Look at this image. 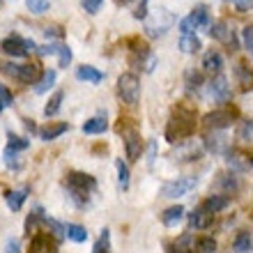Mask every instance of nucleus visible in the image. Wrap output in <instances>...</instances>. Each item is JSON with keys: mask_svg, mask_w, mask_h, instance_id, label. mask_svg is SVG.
I'll return each mask as SVG.
<instances>
[{"mask_svg": "<svg viewBox=\"0 0 253 253\" xmlns=\"http://www.w3.org/2000/svg\"><path fill=\"white\" fill-rule=\"evenodd\" d=\"M196 125H198V113H196V108H191L189 104L180 101L177 106L173 108V113H170V120L166 125V138L170 143H180V140L189 138L193 131H196Z\"/></svg>", "mask_w": 253, "mask_h": 253, "instance_id": "nucleus-1", "label": "nucleus"}, {"mask_svg": "<svg viewBox=\"0 0 253 253\" xmlns=\"http://www.w3.org/2000/svg\"><path fill=\"white\" fill-rule=\"evenodd\" d=\"M67 191H69V198L74 200L76 207H85L90 203V196L97 191V180L92 175L81 173V170H72L67 173Z\"/></svg>", "mask_w": 253, "mask_h": 253, "instance_id": "nucleus-2", "label": "nucleus"}, {"mask_svg": "<svg viewBox=\"0 0 253 253\" xmlns=\"http://www.w3.org/2000/svg\"><path fill=\"white\" fill-rule=\"evenodd\" d=\"M118 94L126 106H136L140 101V79L131 72L122 74L118 79Z\"/></svg>", "mask_w": 253, "mask_h": 253, "instance_id": "nucleus-3", "label": "nucleus"}, {"mask_svg": "<svg viewBox=\"0 0 253 253\" xmlns=\"http://www.w3.org/2000/svg\"><path fill=\"white\" fill-rule=\"evenodd\" d=\"M237 118V111L235 108H216V111H210V113L203 118V126L207 131H223L235 122Z\"/></svg>", "mask_w": 253, "mask_h": 253, "instance_id": "nucleus-4", "label": "nucleus"}, {"mask_svg": "<svg viewBox=\"0 0 253 253\" xmlns=\"http://www.w3.org/2000/svg\"><path fill=\"white\" fill-rule=\"evenodd\" d=\"M0 51L5 55H12V58H23V55L37 51V44L33 40H23L19 35H9L0 42Z\"/></svg>", "mask_w": 253, "mask_h": 253, "instance_id": "nucleus-5", "label": "nucleus"}, {"mask_svg": "<svg viewBox=\"0 0 253 253\" xmlns=\"http://www.w3.org/2000/svg\"><path fill=\"white\" fill-rule=\"evenodd\" d=\"M198 184V177H177V180H170L161 187V198H180L184 193H189L191 189H196Z\"/></svg>", "mask_w": 253, "mask_h": 253, "instance_id": "nucleus-6", "label": "nucleus"}, {"mask_svg": "<svg viewBox=\"0 0 253 253\" xmlns=\"http://www.w3.org/2000/svg\"><path fill=\"white\" fill-rule=\"evenodd\" d=\"M210 37L216 42H223V44H228V48L230 51H237V37H235V33L228 28V23L223 19H216L214 23H210Z\"/></svg>", "mask_w": 253, "mask_h": 253, "instance_id": "nucleus-7", "label": "nucleus"}, {"mask_svg": "<svg viewBox=\"0 0 253 253\" xmlns=\"http://www.w3.org/2000/svg\"><path fill=\"white\" fill-rule=\"evenodd\" d=\"M122 138H125V152L129 161H138L140 152H143V140H140L138 129H125L122 131Z\"/></svg>", "mask_w": 253, "mask_h": 253, "instance_id": "nucleus-8", "label": "nucleus"}, {"mask_svg": "<svg viewBox=\"0 0 253 253\" xmlns=\"http://www.w3.org/2000/svg\"><path fill=\"white\" fill-rule=\"evenodd\" d=\"M30 253H58V244L48 233H35L30 240Z\"/></svg>", "mask_w": 253, "mask_h": 253, "instance_id": "nucleus-9", "label": "nucleus"}, {"mask_svg": "<svg viewBox=\"0 0 253 253\" xmlns=\"http://www.w3.org/2000/svg\"><path fill=\"white\" fill-rule=\"evenodd\" d=\"M212 223H214V214L207 212L203 205H198L189 214V228H191V230H205V228H210Z\"/></svg>", "mask_w": 253, "mask_h": 253, "instance_id": "nucleus-10", "label": "nucleus"}, {"mask_svg": "<svg viewBox=\"0 0 253 253\" xmlns=\"http://www.w3.org/2000/svg\"><path fill=\"white\" fill-rule=\"evenodd\" d=\"M210 94H212L214 101H219V104H226L228 99H230V85H228V79L226 76H216V79H212V83H210Z\"/></svg>", "mask_w": 253, "mask_h": 253, "instance_id": "nucleus-11", "label": "nucleus"}, {"mask_svg": "<svg viewBox=\"0 0 253 253\" xmlns=\"http://www.w3.org/2000/svg\"><path fill=\"white\" fill-rule=\"evenodd\" d=\"M42 76H44V72H42V67L37 65V62H30V65H21L16 81H21V83H26V85H37Z\"/></svg>", "mask_w": 253, "mask_h": 253, "instance_id": "nucleus-12", "label": "nucleus"}, {"mask_svg": "<svg viewBox=\"0 0 253 253\" xmlns=\"http://www.w3.org/2000/svg\"><path fill=\"white\" fill-rule=\"evenodd\" d=\"M205 147L214 154H223L228 152V138L223 131H207L205 136Z\"/></svg>", "mask_w": 253, "mask_h": 253, "instance_id": "nucleus-13", "label": "nucleus"}, {"mask_svg": "<svg viewBox=\"0 0 253 253\" xmlns=\"http://www.w3.org/2000/svg\"><path fill=\"white\" fill-rule=\"evenodd\" d=\"M221 69H223V55L219 53V51H207L205 55H203V72L212 74V76H219Z\"/></svg>", "mask_w": 253, "mask_h": 253, "instance_id": "nucleus-14", "label": "nucleus"}, {"mask_svg": "<svg viewBox=\"0 0 253 253\" xmlns=\"http://www.w3.org/2000/svg\"><path fill=\"white\" fill-rule=\"evenodd\" d=\"M200 205L205 207L207 212L219 214V212H223V210H228V205H230V196H223V193H212V196H207Z\"/></svg>", "mask_w": 253, "mask_h": 253, "instance_id": "nucleus-15", "label": "nucleus"}, {"mask_svg": "<svg viewBox=\"0 0 253 253\" xmlns=\"http://www.w3.org/2000/svg\"><path fill=\"white\" fill-rule=\"evenodd\" d=\"M67 129H69L67 122H46V125L40 129V138L42 140H55L58 136H62Z\"/></svg>", "mask_w": 253, "mask_h": 253, "instance_id": "nucleus-16", "label": "nucleus"}, {"mask_svg": "<svg viewBox=\"0 0 253 253\" xmlns=\"http://www.w3.org/2000/svg\"><path fill=\"white\" fill-rule=\"evenodd\" d=\"M106 129H108L106 113L94 115V118H90V120L83 125V133H87V136H97V133H104Z\"/></svg>", "mask_w": 253, "mask_h": 253, "instance_id": "nucleus-17", "label": "nucleus"}, {"mask_svg": "<svg viewBox=\"0 0 253 253\" xmlns=\"http://www.w3.org/2000/svg\"><path fill=\"white\" fill-rule=\"evenodd\" d=\"M216 189H223V196L237 193L240 191V180H237L233 173H221L219 177H216Z\"/></svg>", "mask_w": 253, "mask_h": 253, "instance_id": "nucleus-18", "label": "nucleus"}, {"mask_svg": "<svg viewBox=\"0 0 253 253\" xmlns=\"http://www.w3.org/2000/svg\"><path fill=\"white\" fill-rule=\"evenodd\" d=\"M76 79L79 81H87V83H101L104 81V74L97 69V67H92V65H81L79 69H76Z\"/></svg>", "mask_w": 253, "mask_h": 253, "instance_id": "nucleus-19", "label": "nucleus"}, {"mask_svg": "<svg viewBox=\"0 0 253 253\" xmlns=\"http://www.w3.org/2000/svg\"><path fill=\"white\" fill-rule=\"evenodd\" d=\"M233 251L235 253H253V235L247 233V230H242V233L235 235Z\"/></svg>", "mask_w": 253, "mask_h": 253, "instance_id": "nucleus-20", "label": "nucleus"}, {"mask_svg": "<svg viewBox=\"0 0 253 253\" xmlns=\"http://www.w3.org/2000/svg\"><path fill=\"white\" fill-rule=\"evenodd\" d=\"M28 193H30V189L23 187V189H16V191H9L7 193V207L12 210V212H19L21 207H23V203H26L28 198Z\"/></svg>", "mask_w": 253, "mask_h": 253, "instance_id": "nucleus-21", "label": "nucleus"}, {"mask_svg": "<svg viewBox=\"0 0 253 253\" xmlns=\"http://www.w3.org/2000/svg\"><path fill=\"white\" fill-rule=\"evenodd\" d=\"M184 219V207L182 205H173V207H168V210H164V214H161V223L164 226H177L180 221Z\"/></svg>", "mask_w": 253, "mask_h": 253, "instance_id": "nucleus-22", "label": "nucleus"}, {"mask_svg": "<svg viewBox=\"0 0 253 253\" xmlns=\"http://www.w3.org/2000/svg\"><path fill=\"white\" fill-rule=\"evenodd\" d=\"M189 19L193 21L196 28H210V7L207 5H196L189 14Z\"/></svg>", "mask_w": 253, "mask_h": 253, "instance_id": "nucleus-23", "label": "nucleus"}, {"mask_svg": "<svg viewBox=\"0 0 253 253\" xmlns=\"http://www.w3.org/2000/svg\"><path fill=\"white\" fill-rule=\"evenodd\" d=\"M193 251L196 253H216V240L210 235H200L193 240Z\"/></svg>", "mask_w": 253, "mask_h": 253, "instance_id": "nucleus-24", "label": "nucleus"}, {"mask_svg": "<svg viewBox=\"0 0 253 253\" xmlns=\"http://www.w3.org/2000/svg\"><path fill=\"white\" fill-rule=\"evenodd\" d=\"M235 76H237V81H240V85L244 92H249V90H253V72L249 69L247 65H237L235 67Z\"/></svg>", "mask_w": 253, "mask_h": 253, "instance_id": "nucleus-25", "label": "nucleus"}, {"mask_svg": "<svg viewBox=\"0 0 253 253\" xmlns=\"http://www.w3.org/2000/svg\"><path fill=\"white\" fill-rule=\"evenodd\" d=\"M62 99H65V92H62V90L53 92V97H51V99H48V104L44 106V115H46V118H53V115H58V111L62 108Z\"/></svg>", "mask_w": 253, "mask_h": 253, "instance_id": "nucleus-26", "label": "nucleus"}, {"mask_svg": "<svg viewBox=\"0 0 253 253\" xmlns=\"http://www.w3.org/2000/svg\"><path fill=\"white\" fill-rule=\"evenodd\" d=\"M180 48L184 51V53H198L200 48H203V44H200V40L196 37V35H182L180 37Z\"/></svg>", "mask_w": 253, "mask_h": 253, "instance_id": "nucleus-27", "label": "nucleus"}, {"mask_svg": "<svg viewBox=\"0 0 253 253\" xmlns=\"http://www.w3.org/2000/svg\"><path fill=\"white\" fill-rule=\"evenodd\" d=\"M184 85H187V92H198L200 87H203V74L196 72V69L187 72V76H184Z\"/></svg>", "mask_w": 253, "mask_h": 253, "instance_id": "nucleus-28", "label": "nucleus"}, {"mask_svg": "<svg viewBox=\"0 0 253 253\" xmlns=\"http://www.w3.org/2000/svg\"><path fill=\"white\" fill-rule=\"evenodd\" d=\"M65 228H67V237L72 242H76V244L87 240V230L83 226H79V223H67Z\"/></svg>", "mask_w": 253, "mask_h": 253, "instance_id": "nucleus-29", "label": "nucleus"}, {"mask_svg": "<svg viewBox=\"0 0 253 253\" xmlns=\"http://www.w3.org/2000/svg\"><path fill=\"white\" fill-rule=\"evenodd\" d=\"M92 253H111V230L108 228L101 230L99 240L94 242V247H92Z\"/></svg>", "mask_w": 253, "mask_h": 253, "instance_id": "nucleus-30", "label": "nucleus"}, {"mask_svg": "<svg viewBox=\"0 0 253 253\" xmlns=\"http://www.w3.org/2000/svg\"><path fill=\"white\" fill-rule=\"evenodd\" d=\"M53 83H55V69H46V72H44V76L40 79V83L35 85V92H37V94L46 92V90H51V87H53Z\"/></svg>", "mask_w": 253, "mask_h": 253, "instance_id": "nucleus-31", "label": "nucleus"}, {"mask_svg": "<svg viewBox=\"0 0 253 253\" xmlns=\"http://www.w3.org/2000/svg\"><path fill=\"white\" fill-rule=\"evenodd\" d=\"M7 147L9 150H14V152H23V150H28L30 147V140L28 138H21V136H16V133H12V131H7Z\"/></svg>", "mask_w": 253, "mask_h": 253, "instance_id": "nucleus-32", "label": "nucleus"}, {"mask_svg": "<svg viewBox=\"0 0 253 253\" xmlns=\"http://www.w3.org/2000/svg\"><path fill=\"white\" fill-rule=\"evenodd\" d=\"M198 157H200V150L193 145V143H184L182 150H180V154H177V159L180 161H198Z\"/></svg>", "mask_w": 253, "mask_h": 253, "instance_id": "nucleus-33", "label": "nucleus"}, {"mask_svg": "<svg viewBox=\"0 0 253 253\" xmlns=\"http://www.w3.org/2000/svg\"><path fill=\"white\" fill-rule=\"evenodd\" d=\"M115 168H118V182L122 189H129V166L122 159H115Z\"/></svg>", "mask_w": 253, "mask_h": 253, "instance_id": "nucleus-34", "label": "nucleus"}, {"mask_svg": "<svg viewBox=\"0 0 253 253\" xmlns=\"http://www.w3.org/2000/svg\"><path fill=\"white\" fill-rule=\"evenodd\" d=\"M46 216H44V212H42V207H35V212H30L28 214V219H26V230H28V235L35 230V226L40 223V221H44Z\"/></svg>", "mask_w": 253, "mask_h": 253, "instance_id": "nucleus-35", "label": "nucleus"}, {"mask_svg": "<svg viewBox=\"0 0 253 253\" xmlns=\"http://www.w3.org/2000/svg\"><path fill=\"white\" fill-rule=\"evenodd\" d=\"M26 5L33 14H44V12H48L51 0H26Z\"/></svg>", "mask_w": 253, "mask_h": 253, "instance_id": "nucleus-36", "label": "nucleus"}, {"mask_svg": "<svg viewBox=\"0 0 253 253\" xmlns=\"http://www.w3.org/2000/svg\"><path fill=\"white\" fill-rule=\"evenodd\" d=\"M237 136L242 140H251L253 138V120H242L237 126Z\"/></svg>", "mask_w": 253, "mask_h": 253, "instance_id": "nucleus-37", "label": "nucleus"}, {"mask_svg": "<svg viewBox=\"0 0 253 253\" xmlns=\"http://www.w3.org/2000/svg\"><path fill=\"white\" fill-rule=\"evenodd\" d=\"M69 62H72V48L67 46V44H62L60 53H58V67L67 69V67H69Z\"/></svg>", "mask_w": 253, "mask_h": 253, "instance_id": "nucleus-38", "label": "nucleus"}, {"mask_svg": "<svg viewBox=\"0 0 253 253\" xmlns=\"http://www.w3.org/2000/svg\"><path fill=\"white\" fill-rule=\"evenodd\" d=\"M2 157H5V166L7 168H14V170H19V168H21L19 157H16V152H14V150H9V147H7Z\"/></svg>", "mask_w": 253, "mask_h": 253, "instance_id": "nucleus-39", "label": "nucleus"}, {"mask_svg": "<svg viewBox=\"0 0 253 253\" xmlns=\"http://www.w3.org/2000/svg\"><path fill=\"white\" fill-rule=\"evenodd\" d=\"M242 42H244V48L253 55V26H247L242 30Z\"/></svg>", "mask_w": 253, "mask_h": 253, "instance_id": "nucleus-40", "label": "nucleus"}, {"mask_svg": "<svg viewBox=\"0 0 253 253\" xmlns=\"http://www.w3.org/2000/svg\"><path fill=\"white\" fill-rule=\"evenodd\" d=\"M19 69H21V65H14V62H0V72L7 74V76H12V79L19 76Z\"/></svg>", "mask_w": 253, "mask_h": 253, "instance_id": "nucleus-41", "label": "nucleus"}, {"mask_svg": "<svg viewBox=\"0 0 253 253\" xmlns=\"http://www.w3.org/2000/svg\"><path fill=\"white\" fill-rule=\"evenodd\" d=\"M81 5H83V9H85L87 14H97L99 7L104 5V0H81Z\"/></svg>", "mask_w": 253, "mask_h": 253, "instance_id": "nucleus-42", "label": "nucleus"}, {"mask_svg": "<svg viewBox=\"0 0 253 253\" xmlns=\"http://www.w3.org/2000/svg\"><path fill=\"white\" fill-rule=\"evenodd\" d=\"M62 44H44V46H37V53L40 55H58L60 53Z\"/></svg>", "mask_w": 253, "mask_h": 253, "instance_id": "nucleus-43", "label": "nucleus"}, {"mask_svg": "<svg viewBox=\"0 0 253 253\" xmlns=\"http://www.w3.org/2000/svg\"><path fill=\"white\" fill-rule=\"evenodd\" d=\"M193 30H196V26H193V21L189 19V16L180 21V33L182 35H193Z\"/></svg>", "mask_w": 253, "mask_h": 253, "instance_id": "nucleus-44", "label": "nucleus"}, {"mask_svg": "<svg viewBox=\"0 0 253 253\" xmlns=\"http://www.w3.org/2000/svg\"><path fill=\"white\" fill-rule=\"evenodd\" d=\"M5 253H21V244L16 237H9L5 244Z\"/></svg>", "mask_w": 253, "mask_h": 253, "instance_id": "nucleus-45", "label": "nucleus"}, {"mask_svg": "<svg viewBox=\"0 0 253 253\" xmlns=\"http://www.w3.org/2000/svg\"><path fill=\"white\" fill-rule=\"evenodd\" d=\"M0 99L5 101V106H12V104H14L12 92H9V90H7V87L2 85V83H0Z\"/></svg>", "mask_w": 253, "mask_h": 253, "instance_id": "nucleus-46", "label": "nucleus"}, {"mask_svg": "<svg viewBox=\"0 0 253 253\" xmlns=\"http://www.w3.org/2000/svg\"><path fill=\"white\" fill-rule=\"evenodd\" d=\"M44 35L46 37H62V28H58V26H51V28H44Z\"/></svg>", "mask_w": 253, "mask_h": 253, "instance_id": "nucleus-47", "label": "nucleus"}, {"mask_svg": "<svg viewBox=\"0 0 253 253\" xmlns=\"http://www.w3.org/2000/svg\"><path fill=\"white\" fill-rule=\"evenodd\" d=\"M133 16H136V19H145L147 16V0H140V5H138V9H136Z\"/></svg>", "mask_w": 253, "mask_h": 253, "instance_id": "nucleus-48", "label": "nucleus"}, {"mask_svg": "<svg viewBox=\"0 0 253 253\" xmlns=\"http://www.w3.org/2000/svg\"><path fill=\"white\" fill-rule=\"evenodd\" d=\"M235 7H237L240 12H249V9L253 7V0H237V2H235Z\"/></svg>", "mask_w": 253, "mask_h": 253, "instance_id": "nucleus-49", "label": "nucleus"}, {"mask_svg": "<svg viewBox=\"0 0 253 253\" xmlns=\"http://www.w3.org/2000/svg\"><path fill=\"white\" fill-rule=\"evenodd\" d=\"M166 253H191V251L182 249V244H168V251Z\"/></svg>", "mask_w": 253, "mask_h": 253, "instance_id": "nucleus-50", "label": "nucleus"}, {"mask_svg": "<svg viewBox=\"0 0 253 253\" xmlns=\"http://www.w3.org/2000/svg\"><path fill=\"white\" fill-rule=\"evenodd\" d=\"M23 122H26V129H28L30 133L37 131V126H35V122H33V120H23ZM37 133H40V131H37Z\"/></svg>", "mask_w": 253, "mask_h": 253, "instance_id": "nucleus-51", "label": "nucleus"}, {"mask_svg": "<svg viewBox=\"0 0 253 253\" xmlns=\"http://www.w3.org/2000/svg\"><path fill=\"white\" fill-rule=\"evenodd\" d=\"M2 111H5V101L0 99V113H2Z\"/></svg>", "mask_w": 253, "mask_h": 253, "instance_id": "nucleus-52", "label": "nucleus"}, {"mask_svg": "<svg viewBox=\"0 0 253 253\" xmlns=\"http://www.w3.org/2000/svg\"><path fill=\"white\" fill-rule=\"evenodd\" d=\"M118 2H122V5H125V2H131V0H118Z\"/></svg>", "mask_w": 253, "mask_h": 253, "instance_id": "nucleus-53", "label": "nucleus"}, {"mask_svg": "<svg viewBox=\"0 0 253 253\" xmlns=\"http://www.w3.org/2000/svg\"><path fill=\"white\" fill-rule=\"evenodd\" d=\"M251 168H253V157H251Z\"/></svg>", "mask_w": 253, "mask_h": 253, "instance_id": "nucleus-54", "label": "nucleus"}]
</instances>
